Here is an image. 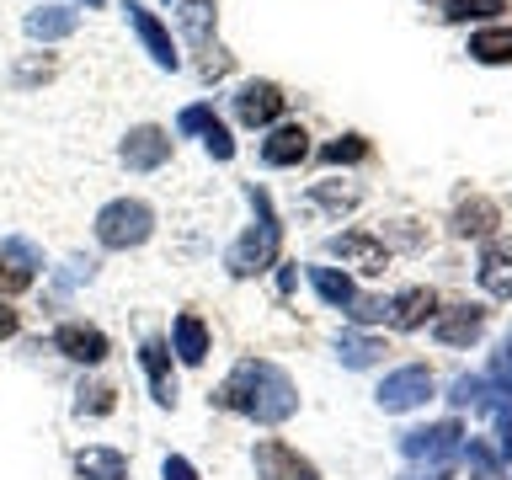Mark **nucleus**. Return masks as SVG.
I'll return each instance as SVG.
<instances>
[{
    "label": "nucleus",
    "instance_id": "obj_32",
    "mask_svg": "<svg viewBox=\"0 0 512 480\" xmlns=\"http://www.w3.org/2000/svg\"><path fill=\"white\" fill-rule=\"evenodd\" d=\"M486 395H491L486 374H459V379H454V390H448V400H454V406H480Z\"/></svg>",
    "mask_w": 512,
    "mask_h": 480
},
{
    "label": "nucleus",
    "instance_id": "obj_39",
    "mask_svg": "<svg viewBox=\"0 0 512 480\" xmlns=\"http://www.w3.org/2000/svg\"><path fill=\"white\" fill-rule=\"evenodd\" d=\"M16 331H22V310H11V299H0V342H11Z\"/></svg>",
    "mask_w": 512,
    "mask_h": 480
},
{
    "label": "nucleus",
    "instance_id": "obj_9",
    "mask_svg": "<svg viewBox=\"0 0 512 480\" xmlns=\"http://www.w3.org/2000/svg\"><path fill=\"white\" fill-rule=\"evenodd\" d=\"M123 166L128 171H155V166H166L171 160V134L166 128H155V123H139V128H128V139H123Z\"/></svg>",
    "mask_w": 512,
    "mask_h": 480
},
{
    "label": "nucleus",
    "instance_id": "obj_19",
    "mask_svg": "<svg viewBox=\"0 0 512 480\" xmlns=\"http://www.w3.org/2000/svg\"><path fill=\"white\" fill-rule=\"evenodd\" d=\"M80 27V11L75 6H43V11H27V32L43 43H59L70 38V32Z\"/></svg>",
    "mask_w": 512,
    "mask_h": 480
},
{
    "label": "nucleus",
    "instance_id": "obj_27",
    "mask_svg": "<svg viewBox=\"0 0 512 480\" xmlns=\"http://www.w3.org/2000/svg\"><path fill=\"white\" fill-rule=\"evenodd\" d=\"M448 22H470V16H496L507 11V0H438Z\"/></svg>",
    "mask_w": 512,
    "mask_h": 480
},
{
    "label": "nucleus",
    "instance_id": "obj_22",
    "mask_svg": "<svg viewBox=\"0 0 512 480\" xmlns=\"http://www.w3.org/2000/svg\"><path fill=\"white\" fill-rule=\"evenodd\" d=\"M379 352H384L379 336H363V331H342V336H336V358H342V368H374Z\"/></svg>",
    "mask_w": 512,
    "mask_h": 480
},
{
    "label": "nucleus",
    "instance_id": "obj_24",
    "mask_svg": "<svg viewBox=\"0 0 512 480\" xmlns=\"http://www.w3.org/2000/svg\"><path fill=\"white\" fill-rule=\"evenodd\" d=\"M459 454H464V464H470V480H507V475H502V454H491L480 438L459 443Z\"/></svg>",
    "mask_w": 512,
    "mask_h": 480
},
{
    "label": "nucleus",
    "instance_id": "obj_41",
    "mask_svg": "<svg viewBox=\"0 0 512 480\" xmlns=\"http://www.w3.org/2000/svg\"><path fill=\"white\" fill-rule=\"evenodd\" d=\"M80 6H102V0H80Z\"/></svg>",
    "mask_w": 512,
    "mask_h": 480
},
{
    "label": "nucleus",
    "instance_id": "obj_37",
    "mask_svg": "<svg viewBox=\"0 0 512 480\" xmlns=\"http://www.w3.org/2000/svg\"><path fill=\"white\" fill-rule=\"evenodd\" d=\"M91 267L96 262H80V256H75V262H64V272H59V294H64V288H75V283H91Z\"/></svg>",
    "mask_w": 512,
    "mask_h": 480
},
{
    "label": "nucleus",
    "instance_id": "obj_33",
    "mask_svg": "<svg viewBox=\"0 0 512 480\" xmlns=\"http://www.w3.org/2000/svg\"><path fill=\"white\" fill-rule=\"evenodd\" d=\"M486 384H491L496 395H512V336H507V347L491 358V368H486Z\"/></svg>",
    "mask_w": 512,
    "mask_h": 480
},
{
    "label": "nucleus",
    "instance_id": "obj_4",
    "mask_svg": "<svg viewBox=\"0 0 512 480\" xmlns=\"http://www.w3.org/2000/svg\"><path fill=\"white\" fill-rule=\"evenodd\" d=\"M459 438H464V427L459 422H432V427H411V432H400V454H406L411 464H443L459 454Z\"/></svg>",
    "mask_w": 512,
    "mask_h": 480
},
{
    "label": "nucleus",
    "instance_id": "obj_29",
    "mask_svg": "<svg viewBox=\"0 0 512 480\" xmlns=\"http://www.w3.org/2000/svg\"><path fill=\"white\" fill-rule=\"evenodd\" d=\"M363 155H368V139H363V134L331 139L326 150H320V160H326V166H347V160H363Z\"/></svg>",
    "mask_w": 512,
    "mask_h": 480
},
{
    "label": "nucleus",
    "instance_id": "obj_23",
    "mask_svg": "<svg viewBox=\"0 0 512 480\" xmlns=\"http://www.w3.org/2000/svg\"><path fill=\"white\" fill-rule=\"evenodd\" d=\"M470 59L480 64H512V27H486L470 38Z\"/></svg>",
    "mask_w": 512,
    "mask_h": 480
},
{
    "label": "nucleus",
    "instance_id": "obj_40",
    "mask_svg": "<svg viewBox=\"0 0 512 480\" xmlns=\"http://www.w3.org/2000/svg\"><path fill=\"white\" fill-rule=\"evenodd\" d=\"M395 480H448V470H438V464H427V470H406V475H395Z\"/></svg>",
    "mask_w": 512,
    "mask_h": 480
},
{
    "label": "nucleus",
    "instance_id": "obj_11",
    "mask_svg": "<svg viewBox=\"0 0 512 480\" xmlns=\"http://www.w3.org/2000/svg\"><path fill=\"white\" fill-rule=\"evenodd\" d=\"M128 27L139 32V43L150 48V59L160 64V70H176V64H182V54H176V43H171V32H166V22H160L155 11H144L139 0H128Z\"/></svg>",
    "mask_w": 512,
    "mask_h": 480
},
{
    "label": "nucleus",
    "instance_id": "obj_38",
    "mask_svg": "<svg viewBox=\"0 0 512 480\" xmlns=\"http://www.w3.org/2000/svg\"><path fill=\"white\" fill-rule=\"evenodd\" d=\"M160 480H198V470H192L182 454H166V464H160Z\"/></svg>",
    "mask_w": 512,
    "mask_h": 480
},
{
    "label": "nucleus",
    "instance_id": "obj_21",
    "mask_svg": "<svg viewBox=\"0 0 512 480\" xmlns=\"http://www.w3.org/2000/svg\"><path fill=\"white\" fill-rule=\"evenodd\" d=\"M310 283H315V294L331 304V310H352L358 304V288H352V278L347 272H336V267H310Z\"/></svg>",
    "mask_w": 512,
    "mask_h": 480
},
{
    "label": "nucleus",
    "instance_id": "obj_1",
    "mask_svg": "<svg viewBox=\"0 0 512 480\" xmlns=\"http://www.w3.org/2000/svg\"><path fill=\"white\" fill-rule=\"evenodd\" d=\"M214 406L235 411V416H251V422H262V427H278V422H288V416L299 411V390H294V379H288L278 363L240 358L230 368V379L214 390Z\"/></svg>",
    "mask_w": 512,
    "mask_h": 480
},
{
    "label": "nucleus",
    "instance_id": "obj_8",
    "mask_svg": "<svg viewBox=\"0 0 512 480\" xmlns=\"http://www.w3.org/2000/svg\"><path fill=\"white\" fill-rule=\"evenodd\" d=\"M283 102L288 96L272 86V80H246V86L235 91V118L246 128H267V123L283 118Z\"/></svg>",
    "mask_w": 512,
    "mask_h": 480
},
{
    "label": "nucleus",
    "instance_id": "obj_15",
    "mask_svg": "<svg viewBox=\"0 0 512 480\" xmlns=\"http://www.w3.org/2000/svg\"><path fill=\"white\" fill-rule=\"evenodd\" d=\"M432 315H438V294H432V288H422V283L390 299V326H395V331H416V326H427Z\"/></svg>",
    "mask_w": 512,
    "mask_h": 480
},
{
    "label": "nucleus",
    "instance_id": "obj_31",
    "mask_svg": "<svg viewBox=\"0 0 512 480\" xmlns=\"http://www.w3.org/2000/svg\"><path fill=\"white\" fill-rule=\"evenodd\" d=\"M112 406H118V390H112V384H91V390H80V400H75L80 416H107Z\"/></svg>",
    "mask_w": 512,
    "mask_h": 480
},
{
    "label": "nucleus",
    "instance_id": "obj_14",
    "mask_svg": "<svg viewBox=\"0 0 512 480\" xmlns=\"http://www.w3.org/2000/svg\"><path fill=\"white\" fill-rule=\"evenodd\" d=\"M304 155H310V128H304V123H278L262 139V160H267V166H299Z\"/></svg>",
    "mask_w": 512,
    "mask_h": 480
},
{
    "label": "nucleus",
    "instance_id": "obj_36",
    "mask_svg": "<svg viewBox=\"0 0 512 480\" xmlns=\"http://www.w3.org/2000/svg\"><path fill=\"white\" fill-rule=\"evenodd\" d=\"M0 256H11V262H27L32 272L43 267V251H38V246H27V240H0Z\"/></svg>",
    "mask_w": 512,
    "mask_h": 480
},
{
    "label": "nucleus",
    "instance_id": "obj_26",
    "mask_svg": "<svg viewBox=\"0 0 512 480\" xmlns=\"http://www.w3.org/2000/svg\"><path fill=\"white\" fill-rule=\"evenodd\" d=\"M310 203L331 208V214H347V208H358V203H363V192H358V187H342V182H315Z\"/></svg>",
    "mask_w": 512,
    "mask_h": 480
},
{
    "label": "nucleus",
    "instance_id": "obj_7",
    "mask_svg": "<svg viewBox=\"0 0 512 480\" xmlns=\"http://www.w3.org/2000/svg\"><path fill=\"white\" fill-rule=\"evenodd\" d=\"M54 347H59L70 363H86V368L107 363V352H112L107 331H102V326H86V320H64V326L54 331Z\"/></svg>",
    "mask_w": 512,
    "mask_h": 480
},
{
    "label": "nucleus",
    "instance_id": "obj_28",
    "mask_svg": "<svg viewBox=\"0 0 512 480\" xmlns=\"http://www.w3.org/2000/svg\"><path fill=\"white\" fill-rule=\"evenodd\" d=\"M32 278H38V272H32L27 262H11V256H0V299H16L22 288H32Z\"/></svg>",
    "mask_w": 512,
    "mask_h": 480
},
{
    "label": "nucleus",
    "instance_id": "obj_5",
    "mask_svg": "<svg viewBox=\"0 0 512 480\" xmlns=\"http://www.w3.org/2000/svg\"><path fill=\"white\" fill-rule=\"evenodd\" d=\"M427 395H432V368H422V363H406V368H395V374H384V384L374 390V400H379L390 416L416 411Z\"/></svg>",
    "mask_w": 512,
    "mask_h": 480
},
{
    "label": "nucleus",
    "instance_id": "obj_16",
    "mask_svg": "<svg viewBox=\"0 0 512 480\" xmlns=\"http://www.w3.org/2000/svg\"><path fill=\"white\" fill-rule=\"evenodd\" d=\"M171 352H176L187 368H198V363L208 358V326H203V315L182 310V315L171 320Z\"/></svg>",
    "mask_w": 512,
    "mask_h": 480
},
{
    "label": "nucleus",
    "instance_id": "obj_2",
    "mask_svg": "<svg viewBox=\"0 0 512 480\" xmlns=\"http://www.w3.org/2000/svg\"><path fill=\"white\" fill-rule=\"evenodd\" d=\"M246 198L256 208V224L230 246V256H224L230 278H262V272L278 262V251H283V224H278V214H272V198L256 182H246Z\"/></svg>",
    "mask_w": 512,
    "mask_h": 480
},
{
    "label": "nucleus",
    "instance_id": "obj_34",
    "mask_svg": "<svg viewBox=\"0 0 512 480\" xmlns=\"http://www.w3.org/2000/svg\"><path fill=\"white\" fill-rule=\"evenodd\" d=\"M214 118H219V112L208 107V102H192V107H182V118H176V134H203Z\"/></svg>",
    "mask_w": 512,
    "mask_h": 480
},
{
    "label": "nucleus",
    "instance_id": "obj_25",
    "mask_svg": "<svg viewBox=\"0 0 512 480\" xmlns=\"http://www.w3.org/2000/svg\"><path fill=\"white\" fill-rule=\"evenodd\" d=\"M480 411H491V422H496V454H507L512 459V395H486L480 400Z\"/></svg>",
    "mask_w": 512,
    "mask_h": 480
},
{
    "label": "nucleus",
    "instance_id": "obj_18",
    "mask_svg": "<svg viewBox=\"0 0 512 480\" xmlns=\"http://www.w3.org/2000/svg\"><path fill=\"white\" fill-rule=\"evenodd\" d=\"M496 224H502V214H496V203L491 198H464L459 208H454V235H464V240H486Z\"/></svg>",
    "mask_w": 512,
    "mask_h": 480
},
{
    "label": "nucleus",
    "instance_id": "obj_20",
    "mask_svg": "<svg viewBox=\"0 0 512 480\" xmlns=\"http://www.w3.org/2000/svg\"><path fill=\"white\" fill-rule=\"evenodd\" d=\"M480 288L491 299H512V246H486V256H480Z\"/></svg>",
    "mask_w": 512,
    "mask_h": 480
},
{
    "label": "nucleus",
    "instance_id": "obj_10",
    "mask_svg": "<svg viewBox=\"0 0 512 480\" xmlns=\"http://www.w3.org/2000/svg\"><path fill=\"white\" fill-rule=\"evenodd\" d=\"M331 256H342L347 267H358L363 278H379L384 267H390V246L363 230H347V235H331Z\"/></svg>",
    "mask_w": 512,
    "mask_h": 480
},
{
    "label": "nucleus",
    "instance_id": "obj_13",
    "mask_svg": "<svg viewBox=\"0 0 512 480\" xmlns=\"http://www.w3.org/2000/svg\"><path fill=\"white\" fill-rule=\"evenodd\" d=\"M139 363H144V374H150V395H155V406H176V374H171V347L160 342V336H144V347H139Z\"/></svg>",
    "mask_w": 512,
    "mask_h": 480
},
{
    "label": "nucleus",
    "instance_id": "obj_35",
    "mask_svg": "<svg viewBox=\"0 0 512 480\" xmlns=\"http://www.w3.org/2000/svg\"><path fill=\"white\" fill-rule=\"evenodd\" d=\"M203 144H208V155H214V160H235V139H230V128H224L219 118L203 128Z\"/></svg>",
    "mask_w": 512,
    "mask_h": 480
},
{
    "label": "nucleus",
    "instance_id": "obj_12",
    "mask_svg": "<svg viewBox=\"0 0 512 480\" xmlns=\"http://www.w3.org/2000/svg\"><path fill=\"white\" fill-rule=\"evenodd\" d=\"M432 331H438L443 347H470L480 331H486V310L480 304H454V310L432 315Z\"/></svg>",
    "mask_w": 512,
    "mask_h": 480
},
{
    "label": "nucleus",
    "instance_id": "obj_3",
    "mask_svg": "<svg viewBox=\"0 0 512 480\" xmlns=\"http://www.w3.org/2000/svg\"><path fill=\"white\" fill-rule=\"evenodd\" d=\"M150 235H155V208L144 198H112L96 214V246H107V251H134Z\"/></svg>",
    "mask_w": 512,
    "mask_h": 480
},
{
    "label": "nucleus",
    "instance_id": "obj_17",
    "mask_svg": "<svg viewBox=\"0 0 512 480\" xmlns=\"http://www.w3.org/2000/svg\"><path fill=\"white\" fill-rule=\"evenodd\" d=\"M75 475L80 480H128V459L107 443H91L75 454Z\"/></svg>",
    "mask_w": 512,
    "mask_h": 480
},
{
    "label": "nucleus",
    "instance_id": "obj_30",
    "mask_svg": "<svg viewBox=\"0 0 512 480\" xmlns=\"http://www.w3.org/2000/svg\"><path fill=\"white\" fill-rule=\"evenodd\" d=\"M208 0H182V27H187V38L198 43V48H208Z\"/></svg>",
    "mask_w": 512,
    "mask_h": 480
},
{
    "label": "nucleus",
    "instance_id": "obj_6",
    "mask_svg": "<svg viewBox=\"0 0 512 480\" xmlns=\"http://www.w3.org/2000/svg\"><path fill=\"white\" fill-rule=\"evenodd\" d=\"M251 459H256V475H262V480H320L315 464L304 459L299 448H288L283 438H262Z\"/></svg>",
    "mask_w": 512,
    "mask_h": 480
}]
</instances>
